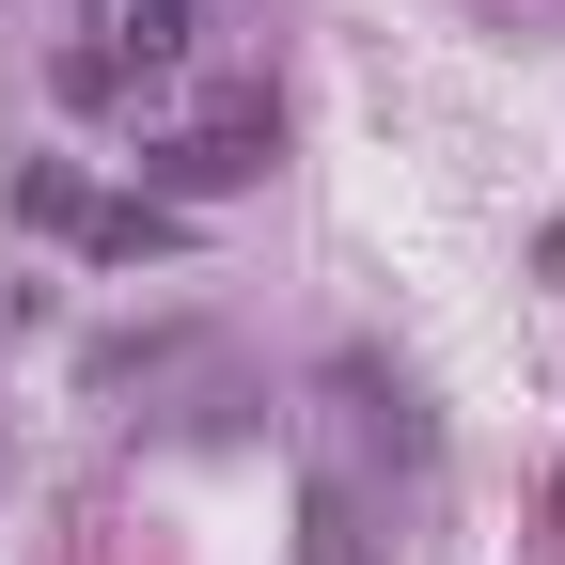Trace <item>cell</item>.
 <instances>
[{"mask_svg": "<svg viewBox=\"0 0 565 565\" xmlns=\"http://www.w3.org/2000/svg\"><path fill=\"white\" fill-rule=\"evenodd\" d=\"M267 158H282V110H267V95H236V110H204L189 141H158V158H141V173H158L141 204H221V189H252Z\"/></svg>", "mask_w": 565, "mask_h": 565, "instance_id": "cell-1", "label": "cell"}, {"mask_svg": "<svg viewBox=\"0 0 565 565\" xmlns=\"http://www.w3.org/2000/svg\"><path fill=\"white\" fill-rule=\"evenodd\" d=\"M299 565H377L362 550V487H330V471L299 487Z\"/></svg>", "mask_w": 565, "mask_h": 565, "instance_id": "cell-2", "label": "cell"}, {"mask_svg": "<svg viewBox=\"0 0 565 565\" xmlns=\"http://www.w3.org/2000/svg\"><path fill=\"white\" fill-rule=\"evenodd\" d=\"M110 63H141V79L189 63V0H110Z\"/></svg>", "mask_w": 565, "mask_h": 565, "instance_id": "cell-3", "label": "cell"}, {"mask_svg": "<svg viewBox=\"0 0 565 565\" xmlns=\"http://www.w3.org/2000/svg\"><path fill=\"white\" fill-rule=\"evenodd\" d=\"M79 236H95V252H110V267H126V252H173V236H189V221H173V204H95V221H79Z\"/></svg>", "mask_w": 565, "mask_h": 565, "instance_id": "cell-4", "label": "cell"}, {"mask_svg": "<svg viewBox=\"0 0 565 565\" xmlns=\"http://www.w3.org/2000/svg\"><path fill=\"white\" fill-rule=\"evenodd\" d=\"M47 79H63V110H110V95H126V63H110V47H63Z\"/></svg>", "mask_w": 565, "mask_h": 565, "instance_id": "cell-5", "label": "cell"}]
</instances>
